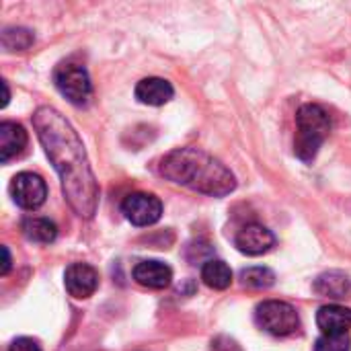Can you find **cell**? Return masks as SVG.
Returning a JSON list of instances; mask_svg holds the SVG:
<instances>
[{"mask_svg":"<svg viewBox=\"0 0 351 351\" xmlns=\"http://www.w3.org/2000/svg\"><path fill=\"white\" fill-rule=\"evenodd\" d=\"M33 128L60 175L66 202L80 218H93L99 206V183L76 130L53 107H39L33 113Z\"/></svg>","mask_w":351,"mask_h":351,"instance_id":"1","label":"cell"},{"mask_svg":"<svg viewBox=\"0 0 351 351\" xmlns=\"http://www.w3.org/2000/svg\"><path fill=\"white\" fill-rule=\"evenodd\" d=\"M160 175L191 191L224 197L237 187V179L226 165L199 148H179L160 160Z\"/></svg>","mask_w":351,"mask_h":351,"instance_id":"2","label":"cell"},{"mask_svg":"<svg viewBox=\"0 0 351 351\" xmlns=\"http://www.w3.org/2000/svg\"><path fill=\"white\" fill-rule=\"evenodd\" d=\"M296 142H294V152L300 160L311 162L319 148L323 146V142L329 138L331 134V115L327 113L325 107L308 103L302 105L296 113Z\"/></svg>","mask_w":351,"mask_h":351,"instance_id":"3","label":"cell"},{"mask_svg":"<svg viewBox=\"0 0 351 351\" xmlns=\"http://www.w3.org/2000/svg\"><path fill=\"white\" fill-rule=\"evenodd\" d=\"M255 319L257 325L274 337H288L300 329V319L296 308L280 300H267L259 304L255 311Z\"/></svg>","mask_w":351,"mask_h":351,"instance_id":"4","label":"cell"},{"mask_svg":"<svg viewBox=\"0 0 351 351\" xmlns=\"http://www.w3.org/2000/svg\"><path fill=\"white\" fill-rule=\"evenodd\" d=\"M53 82L58 90L72 103V105H84L90 99V78L84 66L66 62L60 64L53 72Z\"/></svg>","mask_w":351,"mask_h":351,"instance_id":"5","label":"cell"},{"mask_svg":"<svg viewBox=\"0 0 351 351\" xmlns=\"http://www.w3.org/2000/svg\"><path fill=\"white\" fill-rule=\"evenodd\" d=\"M10 195L16 206L25 210H37L47 197V185L35 173H19L10 183Z\"/></svg>","mask_w":351,"mask_h":351,"instance_id":"6","label":"cell"},{"mask_svg":"<svg viewBox=\"0 0 351 351\" xmlns=\"http://www.w3.org/2000/svg\"><path fill=\"white\" fill-rule=\"evenodd\" d=\"M121 210L134 226L156 224L162 216V204L152 193H130L123 199Z\"/></svg>","mask_w":351,"mask_h":351,"instance_id":"7","label":"cell"},{"mask_svg":"<svg viewBox=\"0 0 351 351\" xmlns=\"http://www.w3.org/2000/svg\"><path fill=\"white\" fill-rule=\"evenodd\" d=\"M64 284H66V290L70 296L82 300V298L93 296L95 290L99 288V274L88 263H72L66 269Z\"/></svg>","mask_w":351,"mask_h":351,"instance_id":"8","label":"cell"},{"mask_svg":"<svg viewBox=\"0 0 351 351\" xmlns=\"http://www.w3.org/2000/svg\"><path fill=\"white\" fill-rule=\"evenodd\" d=\"M276 243V237L271 234L269 228L261 226V224H247L239 230L237 239H234V245L241 253L245 255H263L267 253Z\"/></svg>","mask_w":351,"mask_h":351,"instance_id":"9","label":"cell"},{"mask_svg":"<svg viewBox=\"0 0 351 351\" xmlns=\"http://www.w3.org/2000/svg\"><path fill=\"white\" fill-rule=\"evenodd\" d=\"M134 280L150 290H165L173 282V271L162 261H142L134 267Z\"/></svg>","mask_w":351,"mask_h":351,"instance_id":"10","label":"cell"},{"mask_svg":"<svg viewBox=\"0 0 351 351\" xmlns=\"http://www.w3.org/2000/svg\"><path fill=\"white\" fill-rule=\"evenodd\" d=\"M317 325L323 335H348L351 329V308L327 304L317 313Z\"/></svg>","mask_w":351,"mask_h":351,"instance_id":"11","label":"cell"},{"mask_svg":"<svg viewBox=\"0 0 351 351\" xmlns=\"http://www.w3.org/2000/svg\"><path fill=\"white\" fill-rule=\"evenodd\" d=\"M175 90L173 84L165 78H144L138 82L136 86V99L144 105H152V107H160L165 103H169L173 99Z\"/></svg>","mask_w":351,"mask_h":351,"instance_id":"12","label":"cell"},{"mask_svg":"<svg viewBox=\"0 0 351 351\" xmlns=\"http://www.w3.org/2000/svg\"><path fill=\"white\" fill-rule=\"evenodd\" d=\"M27 146V132L23 125L14 121L0 123V160L8 162L10 158L19 156Z\"/></svg>","mask_w":351,"mask_h":351,"instance_id":"13","label":"cell"},{"mask_svg":"<svg viewBox=\"0 0 351 351\" xmlns=\"http://www.w3.org/2000/svg\"><path fill=\"white\" fill-rule=\"evenodd\" d=\"M315 290H317L321 296L335 298V300L350 298L351 280L346 274H341V271H327V274H323V276L315 282Z\"/></svg>","mask_w":351,"mask_h":351,"instance_id":"14","label":"cell"},{"mask_svg":"<svg viewBox=\"0 0 351 351\" xmlns=\"http://www.w3.org/2000/svg\"><path fill=\"white\" fill-rule=\"evenodd\" d=\"M202 280L212 290H226L232 284V271L224 261L210 259L202 267Z\"/></svg>","mask_w":351,"mask_h":351,"instance_id":"15","label":"cell"},{"mask_svg":"<svg viewBox=\"0 0 351 351\" xmlns=\"http://www.w3.org/2000/svg\"><path fill=\"white\" fill-rule=\"evenodd\" d=\"M23 232L33 243H51L58 234V228L47 218H27L23 222Z\"/></svg>","mask_w":351,"mask_h":351,"instance_id":"16","label":"cell"},{"mask_svg":"<svg viewBox=\"0 0 351 351\" xmlns=\"http://www.w3.org/2000/svg\"><path fill=\"white\" fill-rule=\"evenodd\" d=\"M0 41L6 51H23L33 43V33L23 27H8L2 31Z\"/></svg>","mask_w":351,"mask_h":351,"instance_id":"17","label":"cell"},{"mask_svg":"<svg viewBox=\"0 0 351 351\" xmlns=\"http://www.w3.org/2000/svg\"><path fill=\"white\" fill-rule=\"evenodd\" d=\"M241 280L249 288H269L276 282V274L269 267H249L241 271Z\"/></svg>","mask_w":351,"mask_h":351,"instance_id":"18","label":"cell"},{"mask_svg":"<svg viewBox=\"0 0 351 351\" xmlns=\"http://www.w3.org/2000/svg\"><path fill=\"white\" fill-rule=\"evenodd\" d=\"M315 351H350L348 335H321L315 343Z\"/></svg>","mask_w":351,"mask_h":351,"instance_id":"19","label":"cell"},{"mask_svg":"<svg viewBox=\"0 0 351 351\" xmlns=\"http://www.w3.org/2000/svg\"><path fill=\"white\" fill-rule=\"evenodd\" d=\"M10 351H41V348H39L37 341H33L29 337H19V339L12 341Z\"/></svg>","mask_w":351,"mask_h":351,"instance_id":"20","label":"cell"},{"mask_svg":"<svg viewBox=\"0 0 351 351\" xmlns=\"http://www.w3.org/2000/svg\"><path fill=\"white\" fill-rule=\"evenodd\" d=\"M2 255H4V261H2V269H0V274H2V276H6V274H8V269H10V253H8V249H6V247H2Z\"/></svg>","mask_w":351,"mask_h":351,"instance_id":"21","label":"cell"},{"mask_svg":"<svg viewBox=\"0 0 351 351\" xmlns=\"http://www.w3.org/2000/svg\"><path fill=\"white\" fill-rule=\"evenodd\" d=\"M2 88H4V99H2V107H6V103H8V86H6V82L2 80Z\"/></svg>","mask_w":351,"mask_h":351,"instance_id":"22","label":"cell"}]
</instances>
